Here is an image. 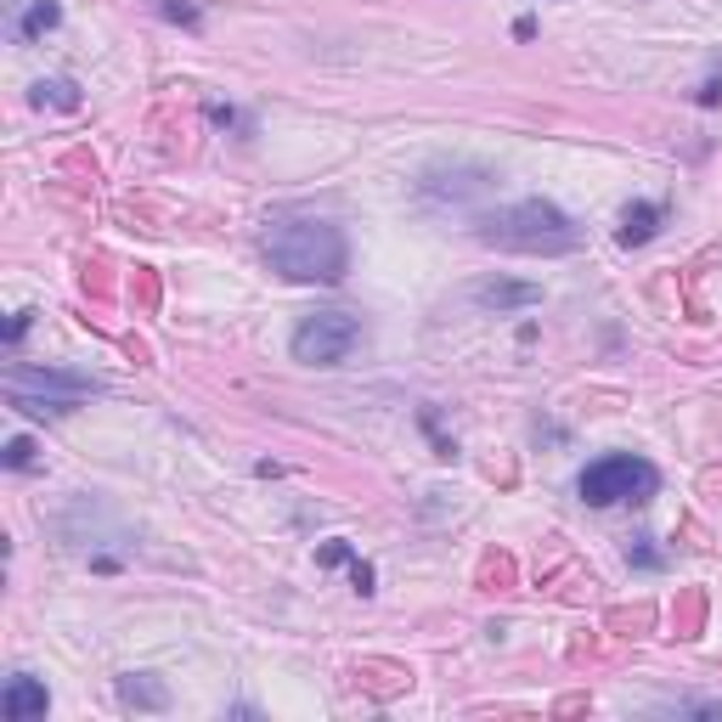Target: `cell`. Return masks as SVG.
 Listing matches in <instances>:
<instances>
[{"instance_id":"obj_12","label":"cell","mask_w":722,"mask_h":722,"mask_svg":"<svg viewBox=\"0 0 722 722\" xmlns=\"http://www.w3.org/2000/svg\"><path fill=\"white\" fill-rule=\"evenodd\" d=\"M7 469H35V441H28V435L7 441Z\"/></svg>"},{"instance_id":"obj_17","label":"cell","mask_w":722,"mask_h":722,"mask_svg":"<svg viewBox=\"0 0 722 722\" xmlns=\"http://www.w3.org/2000/svg\"><path fill=\"white\" fill-rule=\"evenodd\" d=\"M164 12H170V17H181L186 28H198V12H192V7H181V0H164Z\"/></svg>"},{"instance_id":"obj_1","label":"cell","mask_w":722,"mask_h":722,"mask_svg":"<svg viewBox=\"0 0 722 722\" xmlns=\"http://www.w3.org/2000/svg\"><path fill=\"white\" fill-rule=\"evenodd\" d=\"M266 260L288 282H339L350 272V243L334 220H277L266 232Z\"/></svg>"},{"instance_id":"obj_7","label":"cell","mask_w":722,"mask_h":722,"mask_svg":"<svg viewBox=\"0 0 722 722\" xmlns=\"http://www.w3.org/2000/svg\"><path fill=\"white\" fill-rule=\"evenodd\" d=\"M469 300L480 305V311H519V305H537L542 300V288L537 282H474L469 288Z\"/></svg>"},{"instance_id":"obj_4","label":"cell","mask_w":722,"mask_h":722,"mask_svg":"<svg viewBox=\"0 0 722 722\" xmlns=\"http://www.w3.org/2000/svg\"><path fill=\"white\" fill-rule=\"evenodd\" d=\"M576 491H581V503H587V508L649 503L654 491H661V469L643 464V457H633V452H610V457H599V464H587V469H581Z\"/></svg>"},{"instance_id":"obj_16","label":"cell","mask_w":722,"mask_h":722,"mask_svg":"<svg viewBox=\"0 0 722 722\" xmlns=\"http://www.w3.org/2000/svg\"><path fill=\"white\" fill-rule=\"evenodd\" d=\"M695 103H700V108H717V103H722V80H706Z\"/></svg>"},{"instance_id":"obj_5","label":"cell","mask_w":722,"mask_h":722,"mask_svg":"<svg viewBox=\"0 0 722 722\" xmlns=\"http://www.w3.org/2000/svg\"><path fill=\"white\" fill-rule=\"evenodd\" d=\"M361 345V316L350 311H311L300 327H293V361L305 368H339V361Z\"/></svg>"},{"instance_id":"obj_9","label":"cell","mask_w":722,"mask_h":722,"mask_svg":"<svg viewBox=\"0 0 722 722\" xmlns=\"http://www.w3.org/2000/svg\"><path fill=\"white\" fill-rule=\"evenodd\" d=\"M654 232H661V204H633L627 215H621V243H627V249H638V243H649Z\"/></svg>"},{"instance_id":"obj_3","label":"cell","mask_w":722,"mask_h":722,"mask_svg":"<svg viewBox=\"0 0 722 722\" xmlns=\"http://www.w3.org/2000/svg\"><path fill=\"white\" fill-rule=\"evenodd\" d=\"M96 389L103 384L85 378V373H69V368H7V396L28 418H62L85 396H96Z\"/></svg>"},{"instance_id":"obj_14","label":"cell","mask_w":722,"mask_h":722,"mask_svg":"<svg viewBox=\"0 0 722 722\" xmlns=\"http://www.w3.org/2000/svg\"><path fill=\"white\" fill-rule=\"evenodd\" d=\"M627 559H638L643 570H654V565H661V553L649 547V537H638V547H627Z\"/></svg>"},{"instance_id":"obj_10","label":"cell","mask_w":722,"mask_h":722,"mask_svg":"<svg viewBox=\"0 0 722 722\" xmlns=\"http://www.w3.org/2000/svg\"><path fill=\"white\" fill-rule=\"evenodd\" d=\"M119 700L142 706V711H164V706H170V695H164L158 683H147V677H119Z\"/></svg>"},{"instance_id":"obj_15","label":"cell","mask_w":722,"mask_h":722,"mask_svg":"<svg viewBox=\"0 0 722 722\" xmlns=\"http://www.w3.org/2000/svg\"><path fill=\"white\" fill-rule=\"evenodd\" d=\"M28 322H35V311H17V316H12V327H7V345H12V350L23 345V334H28Z\"/></svg>"},{"instance_id":"obj_8","label":"cell","mask_w":722,"mask_h":722,"mask_svg":"<svg viewBox=\"0 0 722 722\" xmlns=\"http://www.w3.org/2000/svg\"><path fill=\"white\" fill-rule=\"evenodd\" d=\"M62 23V7L57 0H28L23 12H12V40H40Z\"/></svg>"},{"instance_id":"obj_13","label":"cell","mask_w":722,"mask_h":722,"mask_svg":"<svg viewBox=\"0 0 722 722\" xmlns=\"http://www.w3.org/2000/svg\"><path fill=\"white\" fill-rule=\"evenodd\" d=\"M316 565H350V570H356L361 559H356V553H350V542H327V547L316 553Z\"/></svg>"},{"instance_id":"obj_11","label":"cell","mask_w":722,"mask_h":722,"mask_svg":"<svg viewBox=\"0 0 722 722\" xmlns=\"http://www.w3.org/2000/svg\"><path fill=\"white\" fill-rule=\"evenodd\" d=\"M35 103H40V108L51 103V108H62V113H74V108H80V91H74V80H40V85H35Z\"/></svg>"},{"instance_id":"obj_6","label":"cell","mask_w":722,"mask_h":722,"mask_svg":"<svg viewBox=\"0 0 722 722\" xmlns=\"http://www.w3.org/2000/svg\"><path fill=\"white\" fill-rule=\"evenodd\" d=\"M46 711H51V695H46L40 677L17 672L7 688H0V717H7V722H35V717H46Z\"/></svg>"},{"instance_id":"obj_2","label":"cell","mask_w":722,"mask_h":722,"mask_svg":"<svg viewBox=\"0 0 722 722\" xmlns=\"http://www.w3.org/2000/svg\"><path fill=\"white\" fill-rule=\"evenodd\" d=\"M480 238L491 249H514V254H570L581 243L576 220L559 204H547V198H525V204H514L503 215H485Z\"/></svg>"}]
</instances>
